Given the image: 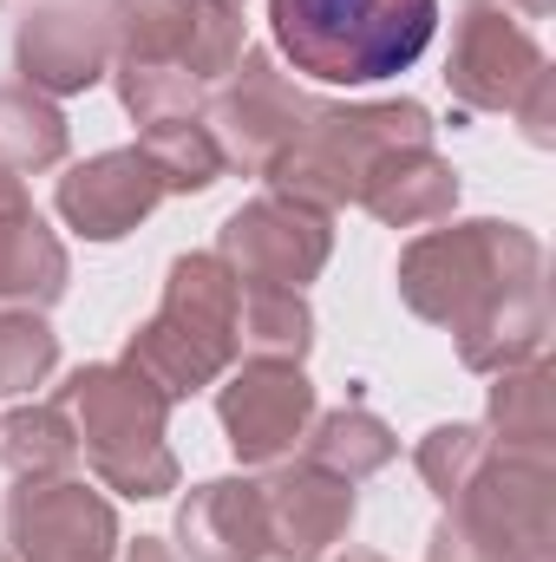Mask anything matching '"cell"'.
I'll return each mask as SVG.
<instances>
[{
    "label": "cell",
    "mask_w": 556,
    "mask_h": 562,
    "mask_svg": "<svg viewBox=\"0 0 556 562\" xmlns=\"http://www.w3.org/2000/svg\"><path fill=\"white\" fill-rule=\"evenodd\" d=\"M438 0H276L281 53L321 86H374L432 46Z\"/></svg>",
    "instance_id": "cell-1"
}]
</instances>
